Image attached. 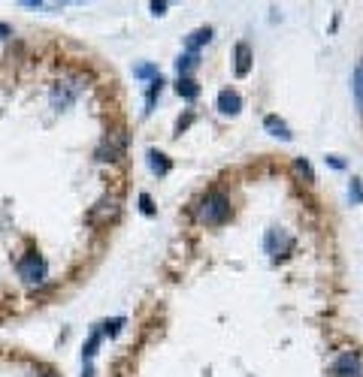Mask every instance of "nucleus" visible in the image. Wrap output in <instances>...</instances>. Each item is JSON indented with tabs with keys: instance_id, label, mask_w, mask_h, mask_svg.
I'll return each mask as SVG.
<instances>
[{
	"instance_id": "14",
	"label": "nucleus",
	"mask_w": 363,
	"mask_h": 377,
	"mask_svg": "<svg viewBox=\"0 0 363 377\" xmlns=\"http://www.w3.org/2000/svg\"><path fill=\"white\" fill-rule=\"evenodd\" d=\"M176 91H179V97H185V100H188V103L200 97V85H197L191 75H182V79L176 82Z\"/></svg>"
},
{
	"instance_id": "22",
	"label": "nucleus",
	"mask_w": 363,
	"mask_h": 377,
	"mask_svg": "<svg viewBox=\"0 0 363 377\" xmlns=\"http://www.w3.org/2000/svg\"><path fill=\"white\" fill-rule=\"evenodd\" d=\"M139 208H143V214H148V217H152V214H154L152 196H148V194H139Z\"/></svg>"
},
{
	"instance_id": "24",
	"label": "nucleus",
	"mask_w": 363,
	"mask_h": 377,
	"mask_svg": "<svg viewBox=\"0 0 363 377\" xmlns=\"http://www.w3.org/2000/svg\"><path fill=\"white\" fill-rule=\"evenodd\" d=\"M191 121H194V115H191V112H188L185 118H179V124H176V133H182V130H185V127H188V124H191Z\"/></svg>"
},
{
	"instance_id": "12",
	"label": "nucleus",
	"mask_w": 363,
	"mask_h": 377,
	"mask_svg": "<svg viewBox=\"0 0 363 377\" xmlns=\"http://www.w3.org/2000/svg\"><path fill=\"white\" fill-rule=\"evenodd\" d=\"M351 94H354V103H357L360 115H363V57L357 61V66H354V73H351Z\"/></svg>"
},
{
	"instance_id": "5",
	"label": "nucleus",
	"mask_w": 363,
	"mask_h": 377,
	"mask_svg": "<svg viewBox=\"0 0 363 377\" xmlns=\"http://www.w3.org/2000/svg\"><path fill=\"white\" fill-rule=\"evenodd\" d=\"M263 248H267V254H269L272 259H278V257L291 254L294 239L287 236L285 230H267V239H263Z\"/></svg>"
},
{
	"instance_id": "27",
	"label": "nucleus",
	"mask_w": 363,
	"mask_h": 377,
	"mask_svg": "<svg viewBox=\"0 0 363 377\" xmlns=\"http://www.w3.org/2000/svg\"><path fill=\"white\" fill-rule=\"evenodd\" d=\"M82 377H94V368L85 365V371H82Z\"/></svg>"
},
{
	"instance_id": "6",
	"label": "nucleus",
	"mask_w": 363,
	"mask_h": 377,
	"mask_svg": "<svg viewBox=\"0 0 363 377\" xmlns=\"http://www.w3.org/2000/svg\"><path fill=\"white\" fill-rule=\"evenodd\" d=\"M118 199H112V196H106V199H100L94 208L88 212V221L94 223V226H103V223H109V221H115L118 217Z\"/></svg>"
},
{
	"instance_id": "4",
	"label": "nucleus",
	"mask_w": 363,
	"mask_h": 377,
	"mask_svg": "<svg viewBox=\"0 0 363 377\" xmlns=\"http://www.w3.org/2000/svg\"><path fill=\"white\" fill-rule=\"evenodd\" d=\"M125 148H127V136L121 130H115V133H109V136H103V142L94 151V157L100 163H112V160H118V157L125 154Z\"/></svg>"
},
{
	"instance_id": "19",
	"label": "nucleus",
	"mask_w": 363,
	"mask_h": 377,
	"mask_svg": "<svg viewBox=\"0 0 363 377\" xmlns=\"http://www.w3.org/2000/svg\"><path fill=\"white\" fill-rule=\"evenodd\" d=\"M121 326H125V317H115V320H106L100 326V335H109V338H115V335L121 332Z\"/></svg>"
},
{
	"instance_id": "16",
	"label": "nucleus",
	"mask_w": 363,
	"mask_h": 377,
	"mask_svg": "<svg viewBox=\"0 0 363 377\" xmlns=\"http://www.w3.org/2000/svg\"><path fill=\"white\" fill-rule=\"evenodd\" d=\"M161 91H163V79L158 75V79H152V82H148V91H145V115L154 109V100L161 97Z\"/></svg>"
},
{
	"instance_id": "8",
	"label": "nucleus",
	"mask_w": 363,
	"mask_h": 377,
	"mask_svg": "<svg viewBox=\"0 0 363 377\" xmlns=\"http://www.w3.org/2000/svg\"><path fill=\"white\" fill-rule=\"evenodd\" d=\"M215 106H218V112H221V115H239V109H242V97H239L236 91L224 88V91L218 94Z\"/></svg>"
},
{
	"instance_id": "2",
	"label": "nucleus",
	"mask_w": 363,
	"mask_h": 377,
	"mask_svg": "<svg viewBox=\"0 0 363 377\" xmlns=\"http://www.w3.org/2000/svg\"><path fill=\"white\" fill-rule=\"evenodd\" d=\"M82 91H85V79H82V75H70V79H61V82H57V85L52 88V109H57V112L70 109V106L82 97Z\"/></svg>"
},
{
	"instance_id": "23",
	"label": "nucleus",
	"mask_w": 363,
	"mask_h": 377,
	"mask_svg": "<svg viewBox=\"0 0 363 377\" xmlns=\"http://www.w3.org/2000/svg\"><path fill=\"white\" fill-rule=\"evenodd\" d=\"M152 12L154 15H163V12H167V3H163V0H152Z\"/></svg>"
},
{
	"instance_id": "13",
	"label": "nucleus",
	"mask_w": 363,
	"mask_h": 377,
	"mask_svg": "<svg viewBox=\"0 0 363 377\" xmlns=\"http://www.w3.org/2000/svg\"><path fill=\"white\" fill-rule=\"evenodd\" d=\"M212 39V28H200V30H194L191 37L185 39V52H191V55H197V48L200 46H206Z\"/></svg>"
},
{
	"instance_id": "26",
	"label": "nucleus",
	"mask_w": 363,
	"mask_h": 377,
	"mask_svg": "<svg viewBox=\"0 0 363 377\" xmlns=\"http://www.w3.org/2000/svg\"><path fill=\"white\" fill-rule=\"evenodd\" d=\"M6 37H12V28H10V24L0 21V39H6Z\"/></svg>"
},
{
	"instance_id": "1",
	"label": "nucleus",
	"mask_w": 363,
	"mask_h": 377,
	"mask_svg": "<svg viewBox=\"0 0 363 377\" xmlns=\"http://www.w3.org/2000/svg\"><path fill=\"white\" fill-rule=\"evenodd\" d=\"M230 212H233V208H230V199L221 194V190H212V194H206L200 199V205H197V221L206 226H218L227 221Z\"/></svg>"
},
{
	"instance_id": "18",
	"label": "nucleus",
	"mask_w": 363,
	"mask_h": 377,
	"mask_svg": "<svg viewBox=\"0 0 363 377\" xmlns=\"http://www.w3.org/2000/svg\"><path fill=\"white\" fill-rule=\"evenodd\" d=\"M134 75L136 79H158L161 70L154 64H139V66H134Z\"/></svg>"
},
{
	"instance_id": "11",
	"label": "nucleus",
	"mask_w": 363,
	"mask_h": 377,
	"mask_svg": "<svg viewBox=\"0 0 363 377\" xmlns=\"http://www.w3.org/2000/svg\"><path fill=\"white\" fill-rule=\"evenodd\" d=\"M148 169H152L154 175H170V169H172V163H170V157L163 154V151H158V148H152L148 151Z\"/></svg>"
},
{
	"instance_id": "17",
	"label": "nucleus",
	"mask_w": 363,
	"mask_h": 377,
	"mask_svg": "<svg viewBox=\"0 0 363 377\" xmlns=\"http://www.w3.org/2000/svg\"><path fill=\"white\" fill-rule=\"evenodd\" d=\"M197 64H200V57L191 55V52H185V55H179V61H176V70H179V79L182 75H188L191 70H197Z\"/></svg>"
},
{
	"instance_id": "25",
	"label": "nucleus",
	"mask_w": 363,
	"mask_h": 377,
	"mask_svg": "<svg viewBox=\"0 0 363 377\" xmlns=\"http://www.w3.org/2000/svg\"><path fill=\"white\" fill-rule=\"evenodd\" d=\"M327 163L333 166V169H345V163H342V160H339V157H336V154H327Z\"/></svg>"
},
{
	"instance_id": "10",
	"label": "nucleus",
	"mask_w": 363,
	"mask_h": 377,
	"mask_svg": "<svg viewBox=\"0 0 363 377\" xmlns=\"http://www.w3.org/2000/svg\"><path fill=\"white\" fill-rule=\"evenodd\" d=\"M233 55H236V75H239V79H245L249 70H251V48H249V43H236Z\"/></svg>"
},
{
	"instance_id": "20",
	"label": "nucleus",
	"mask_w": 363,
	"mask_h": 377,
	"mask_svg": "<svg viewBox=\"0 0 363 377\" xmlns=\"http://www.w3.org/2000/svg\"><path fill=\"white\" fill-rule=\"evenodd\" d=\"M348 199H351L354 205L363 203V178H354V181H351V187H348Z\"/></svg>"
},
{
	"instance_id": "7",
	"label": "nucleus",
	"mask_w": 363,
	"mask_h": 377,
	"mask_svg": "<svg viewBox=\"0 0 363 377\" xmlns=\"http://www.w3.org/2000/svg\"><path fill=\"white\" fill-rule=\"evenodd\" d=\"M360 374H363V365L357 353H342L333 362V377H360Z\"/></svg>"
},
{
	"instance_id": "21",
	"label": "nucleus",
	"mask_w": 363,
	"mask_h": 377,
	"mask_svg": "<svg viewBox=\"0 0 363 377\" xmlns=\"http://www.w3.org/2000/svg\"><path fill=\"white\" fill-rule=\"evenodd\" d=\"M294 169H296V172H300V175H303V178H306V181H315V172H312V166H309V160H303V157H300V160H296V163H294Z\"/></svg>"
},
{
	"instance_id": "9",
	"label": "nucleus",
	"mask_w": 363,
	"mask_h": 377,
	"mask_svg": "<svg viewBox=\"0 0 363 377\" xmlns=\"http://www.w3.org/2000/svg\"><path fill=\"white\" fill-rule=\"evenodd\" d=\"M263 127H267L269 136H278L282 142H291V139H294L291 127H287V124H285L282 118H278V115H267V118H263Z\"/></svg>"
},
{
	"instance_id": "15",
	"label": "nucleus",
	"mask_w": 363,
	"mask_h": 377,
	"mask_svg": "<svg viewBox=\"0 0 363 377\" xmlns=\"http://www.w3.org/2000/svg\"><path fill=\"white\" fill-rule=\"evenodd\" d=\"M100 329H91V335H88V344H85V350H82V362L85 365H91V359H94V353H97V347H100Z\"/></svg>"
},
{
	"instance_id": "3",
	"label": "nucleus",
	"mask_w": 363,
	"mask_h": 377,
	"mask_svg": "<svg viewBox=\"0 0 363 377\" xmlns=\"http://www.w3.org/2000/svg\"><path fill=\"white\" fill-rule=\"evenodd\" d=\"M19 278L28 284V287H39V284L46 281V275H48V266H46V259L37 254V250H30V254H24L19 259Z\"/></svg>"
}]
</instances>
